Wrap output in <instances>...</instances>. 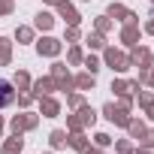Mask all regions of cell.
I'll use <instances>...</instances> for the list:
<instances>
[{"mask_svg": "<svg viewBox=\"0 0 154 154\" xmlns=\"http://www.w3.org/2000/svg\"><path fill=\"white\" fill-rule=\"evenodd\" d=\"M12 100V91H9V85L6 82H0V106H6Z\"/></svg>", "mask_w": 154, "mask_h": 154, "instance_id": "obj_1", "label": "cell"}]
</instances>
